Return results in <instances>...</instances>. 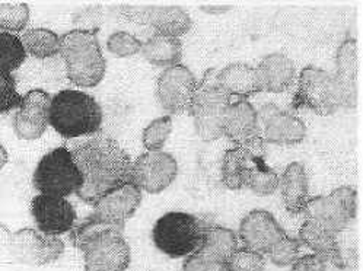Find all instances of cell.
<instances>
[{
	"mask_svg": "<svg viewBox=\"0 0 363 271\" xmlns=\"http://www.w3.org/2000/svg\"><path fill=\"white\" fill-rule=\"evenodd\" d=\"M101 19H102V13L99 6H86L74 15V19H73L76 25L74 30L98 31Z\"/></svg>",
	"mask_w": 363,
	"mask_h": 271,
	"instance_id": "39",
	"label": "cell"
},
{
	"mask_svg": "<svg viewBox=\"0 0 363 271\" xmlns=\"http://www.w3.org/2000/svg\"><path fill=\"white\" fill-rule=\"evenodd\" d=\"M178 175L177 159L164 150H147L132 165L130 181L142 192L160 194L167 189Z\"/></svg>",
	"mask_w": 363,
	"mask_h": 271,
	"instance_id": "11",
	"label": "cell"
},
{
	"mask_svg": "<svg viewBox=\"0 0 363 271\" xmlns=\"http://www.w3.org/2000/svg\"><path fill=\"white\" fill-rule=\"evenodd\" d=\"M232 6H223V5H211V6H201V11L207 12L209 15H223L225 12L230 11Z\"/></svg>",
	"mask_w": 363,
	"mask_h": 271,
	"instance_id": "41",
	"label": "cell"
},
{
	"mask_svg": "<svg viewBox=\"0 0 363 271\" xmlns=\"http://www.w3.org/2000/svg\"><path fill=\"white\" fill-rule=\"evenodd\" d=\"M357 73H359V54L357 41L347 37L337 48L335 54V79L339 82L345 110H354L357 106Z\"/></svg>",
	"mask_w": 363,
	"mask_h": 271,
	"instance_id": "19",
	"label": "cell"
},
{
	"mask_svg": "<svg viewBox=\"0 0 363 271\" xmlns=\"http://www.w3.org/2000/svg\"><path fill=\"white\" fill-rule=\"evenodd\" d=\"M108 231H118V232L124 233V226L102 221L101 218H98V216H95L92 213L88 216L86 219H84L82 222L73 226V229L69 232L70 233L69 239L73 243L74 248L81 250L88 240H91L92 238H95L104 232H108Z\"/></svg>",
	"mask_w": 363,
	"mask_h": 271,
	"instance_id": "29",
	"label": "cell"
},
{
	"mask_svg": "<svg viewBox=\"0 0 363 271\" xmlns=\"http://www.w3.org/2000/svg\"><path fill=\"white\" fill-rule=\"evenodd\" d=\"M298 239L302 245L309 248L313 254L323 257L328 264L337 268H345V258L335 233L314 222L305 221L299 229Z\"/></svg>",
	"mask_w": 363,
	"mask_h": 271,
	"instance_id": "23",
	"label": "cell"
},
{
	"mask_svg": "<svg viewBox=\"0 0 363 271\" xmlns=\"http://www.w3.org/2000/svg\"><path fill=\"white\" fill-rule=\"evenodd\" d=\"M284 209L291 214H301L309 199V181L301 162H292L279 177V188Z\"/></svg>",
	"mask_w": 363,
	"mask_h": 271,
	"instance_id": "22",
	"label": "cell"
},
{
	"mask_svg": "<svg viewBox=\"0 0 363 271\" xmlns=\"http://www.w3.org/2000/svg\"><path fill=\"white\" fill-rule=\"evenodd\" d=\"M51 95L33 89L22 96L13 116V131L22 140H37L48 127Z\"/></svg>",
	"mask_w": 363,
	"mask_h": 271,
	"instance_id": "14",
	"label": "cell"
},
{
	"mask_svg": "<svg viewBox=\"0 0 363 271\" xmlns=\"http://www.w3.org/2000/svg\"><path fill=\"white\" fill-rule=\"evenodd\" d=\"M183 271H226L225 262L213 260L199 251L186 257Z\"/></svg>",
	"mask_w": 363,
	"mask_h": 271,
	"instance_id": "38",
	"label": "cell"
},
{
	"mask_svg": "<svg viewBox=\"0 0 363 271\" xmlns=\"http://www.w3.org/2000/svg\"><path fill=\"white\" fill-rule=\"evenodd\" d=\"M139 22L150 25L157 34L172 38H179L187 34L193 26L189 12L174 5L140 6Z\"/></svg>",
	"mask_w": 363,
	"mask_h": 271,
	"instance_id": "18",
	"label": "cell"
},
{
	"mask_svg": "<svg viewBox=\"0 0 363 271\" xmlns=\"http://www.w3.org/2000/svg\"><path fill=\"white\" fill-rule=\"evenodd\" d=\"M301 248L302 243L298 238L284 235L274 243L266 255L269 257L270 262H273L277 267H289L299 257Z\"/></svg>",
	"mask_w": 363,
	"mask_h": 271,
	"instance_id": "34",
	"label": "cell"
},
{
	"mask_svg": "<svg viewBox=\"0 0 363 271\" xmlns=\"http://www.w3.org/2000/svg\"><path fill=\"white\" fill-rule=\"evenodd\" d=\"M142 41L130 33L117 31L110 35L107 41V50L117 57H130L140 52Z\"/></svg>",
	"mask_w": 363,
	"mask_h": 271,
	"instance_id": "36",
	"label": "cell"
},
{
	"mask_svg": "<svg viewBox=\"0 0 363 271\" xmlns=\"http://www.w3.org/2000/svg\"><path fill=\"white\" fill-rule=\"evenodd\" d=\"M8 164V152L6 149L0 143V171L5 168V165Z\"/></svg>",
	"mask_w": 363,
	"mask_h": 271,
	"instance_id": "42",
	"label": "cell"
},
{
	"mask_svg": "<svg viewBox=\"0 0 363 271\" xmlns=\"http://www.w3.org/2000/svg\"><path fill=\"white\" fill-rule=\"evenodd\" d=\"M60 56L70 82L81 88H94L106 76L107 62L98 41V31L72 30L60 37Z\"/></svg>",
	"mask_w": 363,
	"mask_h": 271,
	"instance_id": "3",
	"label": "cell"
},
{
	"mask_svg": "<svg viewBox=\"0 0 363 271\" xmlns=\"http://www.w3.org/2000/svg\"><path fill=\"white\" fill-rule=\"evenodd\" d=\"M33 182L44 196L69 197L79 192L82 175L77 170L69 148H57L45 153L34 171Z\"/></svg>",
	"mask_w": 363,
	"mask_h": 271,
	"instance_id": "7",
	"label": "cell"
},
{
	"mask_svg": "<svg viewBox=\"0 0 363 271\" xmlns=\"http://www.w3.org/2000/svg\"><path fill=\"white\" fill-rule=\"evenodd\" d=\"M172 133V118L171 116H162L153 120L142 134V143L146 150H162L167 140Z\"/></svg>",
	"mask_w": 363,
	"mask_h": 271,
	"instance_id": "33",
	"label": "cell"
},
{
	"mask_svg": "<svg viewBox=\"0 0 363 271\" xmlns=\"http://www.w3.org/2000/svg\"><path fill=\"white\" fill-rule=\"evenodd\" d=\"M48 124L65 139L96 134L102 124L101 105L89 94L60 91L51 96Z\"/></svg>",
	"mask_w": 363,
	"mask_h": 271,
	"instance_id": "2",
	"label": "cell"
},
{
	"mask_svg": "<svg viewBox=\"0 0 363 271\" xmlns=\"http://www.w3.org/2000/svg\"><path fill=\"white\" fill-rule=\"evenodd\" d=\"M140 52L150 65L167 69L179 65L183 59V45L179 38L153 34L142 44Z\"/></svg>",
	"mask_w": 363,
	"mask_h": 271,
	"instance_id": "25",
	"label": "cell"
},
{
	"mask_svg": "<svg viewBox=\"0 0 363 271\" xmlns=\"http://www.w3.org/2000/svg\"><path fill=\"white\" fill-rule=\"evenodd\" d=\"M25 51L35 59H50L60 52V37L47 28H31L19 37Z\"/></svg>",
	"mask_w": 363,
	"mask_h": 271,
	"instance_id": "28",
	"label": "cell"
},
{
	"mask_svg": "<svg viewBox=\"0 0 363 271\" xmlns=\"http://www.w3.org/2000/svg\"><path fill=\"white\" fill-rule=\"evenodd\" d=\"M85 271H125L132 262V250L123 232H104L79 250Z\"/></svg>",
	"mask_w": 363,
	"mask_h": 271,
	"instance_id": "10",
	"label": "cell"
},
{
	"mask_svg": "<svg viewBox=\"0 0 363 271\" xmlns=\"http://www.w3.org/2000/svg\"><path fill=\"white\" fill-rule=\"evenodd\" d=\"M223 136L237 146L260 136L257 110L248 99L230 101L223 120Z\"/></svg>",
	"mask_w": 363,
	"mask_h": 271,
	"instance_id": "20",
	"label": "cell"
},
{
	"mask_svg": "<svg viewBox=\"0 0 363 271\" xmlns=\"http://www.w3.org/2000/svg\"><path fill=\"white\" fill-rule=\"evenodd\" d=\"M31 214L40 232L60 236L69 233L76 225V211L63 197L38 194L31 201Z\"/></svg>",
	"mask_w": 363,
	"mask_h": 271,
	"instance_id": "15",
	"label": "cell"
},
{
	"mask_svg": "<svg viewBox=\"0 0 363 271\" xmlns=\"http://www.w3.org/2000/svg\"><path fill=\"white\" fill-rule=\"evenodd\" d=\"M262 92L280 94L289 89L296 77L294 62L283 52H272L255 69Z\"/></svg>",
	"mask_w": 363,
	"mask_h": 271,
	"instance_id": "21",
	"label": "cell"
},
{
	"mask_svg": "<svg viewBox=\"0 0 363 271\" xmlns=\"http://www.w3.org/2000/svg\"><path fill=\"white\" fill-rule=\"evenodd\" d=\"M343 92L333 73L317 66L302 69L298 79V89L292 99L294 110L306 108L318 116L328 117L343 110Z\"/></svg>",
	"mask_w": 363,
	"mask_h": 271,
	"instance_id": "5",
	"label": "cell"
},
{
	"mask_svg": "<svg viewBox=\"0 0 363 271\" xmlns=\"http://www.w3.org/2000/svg\"><path fill=\"white\" fill-rule=\"evenodd\" d=\"M226 271H264L266 257L248 248H238L225 262Z\"/></svg>",
	"mask_w": 363,
	"mask_h": 271,
	"instance_id": "35",
	"label": "cell"
},
{
	"mask_svg": "<svg viewBox=\"0 0 363 271\" xmlns=\"http://www.w3.org/2000/svg\"><path fill=\"white\" fill-rule=\"evenodd\" d=\"M245 187L250 188L255 196H272L279 188V175L273 170L267 168L264 160L254 162L248 171Z\"/></svg>",
	"mask_w": 363,
	"mask_h": 271,
	"instance_id": "30",
	"label": "cell"
},
{
	"mask_svg": "<svg viewBox=\"0 0 363 271\" xmlns=\"http://www.w3.org/2000/svg\"><path fill=\"white\" fill-rule=\"evenodd\" d=\"M199 87L194 73L184 65L167 67L157 82V98L162 110L168 114L189 111L193 96Z\"/></svg>",
	"mask_w": 363,
	"mask_h": 271,
	"instance_id": "12",
	"label": "cell"
},
{
	"mask_svg": "<svg viewBox=\"0 0 363 271\" xmlns=\"http://www.w3.org/2000/svg\"><path fill=\"white\" fill-rule=\"evenodd\" d=\"M69 150L82 175V185L76 196L84 203L95 206L113 189L130 182L133 160L110 136L92 134Z\"/></svg>",
	"mask_w": 363,
	"mask_h": 271,
	"instance_id": "1",
	"label": "cell"
},
{
	"mask_svg": "<svg viewBox=\"0 0 363 271\" xmlns=\"http://www.w3.org/2000/svg\"><path fill=\"white\" fill-rule=\"evenodd\" d=\"M206 223L186 211H168L152 229L155 247L169 258H186L201 247Z\"/></svg>",
	"mask_w": 363,
	"mask_h": 271,
	"instance_id": "4",
	"label": "cell"
},
{
	"mask_svg": "<svg viewBox=\"0 0 363 271\" xmlns=\"http://www.w3.org/2000/svg\"><path fill=\"white\" fill-rule=\"evenodd\" d=\"M22 95L16 89V80L12 74L0 73V116L18 108Z\"/></svg>",
	"mask_w": 363,
	"mask_h": 271,
	"instance_id": "37",
	"label": "cell"
},
{
	"mask_svg": "<svg viewBox=\"0 0 363 271\" xmlns=\"http://www.w3.org/2000/svg\"><path fill=\"white\" fill-rule=\"evenodd\" d=\"M211 72L199 84L193 96L189 114L193 118L194 130L204 142H215L223 136V120L232 98L211 80Z\"/></svg>",
	"mask_w": 363,
	"mask_h": 271,
	"instance_id": "6",
	"label": "cell"
},
{
	"mask_svg": "<svg viewBox=\"0 0 363 271\" xmlns=\"http://www.w3.org/2000/svg\"><path fill=\"white\" fill-rule=\"evenodd\" d=\"M27 59V51L19 37L9 33H0V73L11 74Z\"/></svg>",
	"mask_w": 363,
	"mask_h": 271,
	"instance_id": "31",
	"label": "cell"
},
{
	"mask_svg": "<svg viewBox=\"0 0 363 271\" xmlns=\"http://www.w3.org/2000/svg\"><path fill=\"white\" fill-rule=\"evenodd\" d=\"M238 250V235L229 228L218 225H206L201 247L199 253L213 260L226 262V260Z\"/></svg>",
	"mask_w": 363,
	"mask_h": 271,
	"instance_id": "26",
	"label": "cell"
},
{
	"mask_svg": "<svg viewBox=\"0 0 363 271\" xmlns=\"http://www.w3.org/2000/svg\"><path fill=\"white\" fill-rule=\"evenodd\" d=\"M305 221L314 222L339 235L357 214V192L354 187L343 185L333 189L328 196L309 197L302 211Z\"/></svg>",
	"mask_w": 363,
	"mask_h": 271,
	"instance_id": "8",
	"label": "cell"
},
{
	"mask_svg": "<svg viewBox=\"0 0 363 271\" xmlns=\"http://www.w3.org/2000/svg\"><path fill=\"white\" fill-rule=\"evenodd\" d=\"M286 232L279 225L274 216L262 209L251 210L244 216L240 223L238 236L245 248L266 255L274 243L281 239Z\"/></svg>",
	"mask_w": 363,
	"mask_h": 271,
	"instance_id": "16",
	"label": "cell"
},
{
	"mask_svg": "<svg viewBox=\"0 0 363 271\" xmlns=\"http://www.w3.org/2000/svg\"><path fill=\"white\" fill-rule=\"evenodd\" d=\"M215 80L230 98L248 99L262 92L255 67L247 63H230L225 66L216 74Z\"/></svg>",
	"mask_w": 363,
	"mask_h": 271,
	"instance_id": "24",
	"label": "cell"
},
{
	"mask_svg": "<svg viewBox=\"0 0 363 271\" xmlns=\"http://www.w3.org/2000/svg\"><path fill=\"white\" fill-rule=\"evenodd\" d=\"M8 247L16 262L31 267L53 264L63 257L66 250L60 236L45 235L30 228L11 235Z\"/></svg>",
	"mask_w": 363,
	"mask_h": 271,
	"instance_id": "9",
	"label": "cell"
},
{
	"mask_svg": "<svg viewBox=\"0 0 363 271\" xmlns=\"http://www.w3.org/2000/svg\"><path fill=\"white\" fill-rule=\"evenodd\" d=\"M328 262L317 255V254H306L298 257L296 261L291 265V271H327Z\"/></svg>",
	"mask_w": 363,
	"mask_h": 271,
	"instance_id": "40",
	"label": "cell"
},
{
	"mask_svg": "<svg viewBox=\"0 0 363 271\" xmlns=\"http://www.w3.org/2000/svg\"><path fill=\"white\" fill-rule=\"evenodd\" d=\"M254 160L241 146L228 149L222 159V182L226 188L238 192L245 187L247 175Z\"/></svg>",
	"mask_w": 363,
	"mask_h": 271,
	"instance_id": "27",
	"label": "cell"
},
{
	"mask_svg": "<svg viewBox=\"0 0 363 271\" xmlns=\"http://www.w3.org/2000/svg\"><path fill=\"white\" fill-rule=\"evenodd\" d=\"M258 128L266 143L276 146H295L306 138L305 123L288 113L283 111L276 104H264L257 110Z\"/></svg>",
	"mask_w": 363,
	"mask_h": 271,
	"instance_id": "13",
	"label": "cell"
},
{
	"mask_svg": "<svg viewBox=\"0 0 363 271\" xmlns=\"http://www.w3.org/2000/svg\"><path fill=\"white\" fill-rule=\"evenodd\" d=\"M142 203V189L132 181L120 185L104 196L95 206L94 214L114 225H121L133 218Z\"/></svg>",
	"mask_w": 363,
	"mask_h": 271,
	"instance_id": "17",
	"label": "cell"
},
{
	"mask_svg": "<svg viewBox=\"0 0 363 271\" xmlns=\"http://www.w3.org/2000/svg\"><path fill=\"white\" fill-rule=\"evenodd\" d=\"M30 21V8L22 2L0 4V33H21Z\"/></svg>",
	"mask_w": 363,
	"mask_h": 271,
	"instance_id": "32",
	"label": "cell"
}]
</instances>
